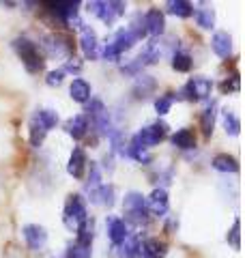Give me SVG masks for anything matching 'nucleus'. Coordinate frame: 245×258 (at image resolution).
I'll list each match as a JSON object with an SVG mask.
<instances>
[{
    "instance_id": "33",
    "label": "nucleus",
    "mask_w": 245,
    "mask_h": 258,
    "mask_svg": "<svg viewBox=\"0 0 245 258\" xmlns=\"http://www.w3.org/2000/svg\"><path fill=\"white\" fill-rule=\"evenodd\" d=\"M140 237L134 235V237H127L125 241L120 243V256L122 258H136L138 254H140Z\"/></svg>"
},
{
    "instance_id": "31",
    "label": "nucleus",
    "mask_w": 245,
    "mask_h": 258,
    "mask_svg": "<svg viewBox=\"0 0 245 258\" xmlns=\"http://www.w3.org/2000/svg\"><path fill=\"white\" fill-rule=\"evenodd\" d=\"M192 56L190 52H185V50H176L172 54V69L178 71V74H187V71H192Z\"/></svg>"
},
{
    "instance_id": "21",
    "label": "nucleus",
    "mask_w": 245,
    "mask_h": 258,
    "mask_svg": "<svg viewBox=\"0 0 245 258\" xmlns=\"http://www.w3.org/2000/svg\"><path fill=\"white\" fill-rule=\"evenodd\" d=\"M211 166H213L217 172H224V174L239 172V159L234 155H228V153H217V155L211 159Z\"/></svg>"
},
{
    "instance_id": "12",
    "label": "nucleus",
    "mask_w": 245,
    "mask_h": 258,
    "mask_svg": "<svg viewBox=\"0 0 245 258\" xmlns=\"http://www.w3.org/2000/svg\"><path fill=\"white\" fill-rule=\"evenodd\" d=\"M80 47L88 60H95L97 56H99V39H97V32L91 26H86V24H82Z\"/></svg>"
},
{
    "instance_id": "2",
    "label": "nucleus",
    "mask_w": 245,
    "mask_h": 258,
    "mask_svg": "<svg viewBox=\"0 0 245 258\" xmlns=\"http://www.w3.org/2000/svg\"><path fill=\"white\" fill-rule=\"evenodd\" d=\"M122 213H125V224L144 226L149 222V209H146V198L140 191H127L122 200Z\"/></svg>"
},
{
    "instance_id": "34",
    "label": "nucleus",
    "mask_w": 245,
    "mask_h": 258,
    "mask_svg": "<svg viewBox=\"0 0 245 258\" xmlns=\"http://www.w3.org/2000/svg\"><path fill=\"white\" fill-rule=\"evenodd\" d=\"M35 118H37L39 123H41V125H43V127L47 129V132H50V129H54L56 125H58V112H56V110H50V108L37 110Z\"/></svg>"
},
{
    "instance_id": "43",
    "label": "nucleus",
    "mask_w": 245,
    "mask_h": 258,
    "mask_svg": "<svg viewBox=\"0 0 245 258\" xmlns=\"http://www.w3.org/2000/svg\"><path fill=\"white\" fill-rule=\"evenodd\" d=\"M103 161H105V164H103V168H105V170H114V164H112V155H105L103 157Z\"/></svg>"
},
{
    "instance_id": "24",
    "label": "nucleus",
    "mask_w": 245,
    "mask_h": 258,
    "mask_svg": "<svg viewBox=\"0 0 245 258\" xmlns=\"http://www.w3.org/2000/svg\"><path fill=\"white\" fill-rule=\"evenodd\" d=\"M170 142L181 151H192V149H196V134L190 127H183V129H178V132H174L172 136H170Z\"/></svg>"
},
{
    "instance_id": "20",
    "label": "nucleus",
    "mask_w": 245,
    "mask_h": 258,
    "mask_svg": "<svg viewBox=\"0 0 245 258\" xmlns=\"http://www.w3.org/2000/svg\"><path fill=\"white\" fill-rule=\"evenodd\" d=\"M168 245L159 239H146L140 243V256L142 258H166Z\"/></svg>"
},
{
    "instance_id": "17",
    "label": "nucleus",
    "mask_w": 245,
    "mask_h": 258,
    "mask_svg": "<svg viewBox=\"0 0 245 258\" xmlns=\"http://www.w3.org/2000/svg\"><path fill=\"white\" fill-rule=\"evenodd\" d=\"M194 18H196V24L204 30H211L215 26V9L211 5H204V3L196 5L194 7Z\"/></svg>"
},
{
    "instance_id": "37",
    "label": "nucleus",
    "mask_w": 245,
    "mask_h": 258,
    "mask_svg": "<svg viewBox=\"0 0 245 258\" xmlns=\"http://www.w3.org/2000/svg\"><path fill=\"white\" fill-rule=\"evenodd\" d=\"M226 241L232 249H241V220L239 217H234L230 230H228V235H226Z\"/></svg>"
},
{
    "instance_id": "19",
    "label": "nucleus",
    "mask_w": 245,
    "mask_h": 258,
    "mask_svg": "<svg viewBox=\"0 0 245 258\" xmlns=\"http://www.w3.org/2000/svg\"><path fill=\"white\" fill-rule=\"evenodd\" d=\"M108 237L114 245H120L129 237V226L120 217H110L108 220Z\"/></svg>"
},
{
    "instance_id": "32",
    "label": "nucleus",
    "mask_w": 245,
    "mask_h": 258,
    "mask_svg": "<svg viewBox=\"0 0 245 258\" xmlns=\"http://www.w3.org/2000/svg\"><path fill=\"white\" fill-rule=\"evenodd\" d=\"M127 157L136 159L138 164H151V155H149V151L142 149L140 144L136 142V138H132V142L127 144Z\"/></svg>"
},
{
    "instance_id": "5",
    "label": "nucleus",
    "mask_w": 245,
    "mask_h": 258,
    "mask_svg": "<svg viewBox=\"0 0 245 258\" xmlns=\"http://www.w3.org/2000/svg\"><path fill=\"white\" fill-rule=\"evenodd\" d=\"M88 217V209H86V200L80 194H69L67 203H65V211H63V222L69 230H76L78 226Z\"/></svg>"
},
{
    "instance_id": "39",
    "label": "nucleus",
    "mask_w": 245,
    "mask_h": 258,
    "mask_svg": "<svg viewBox=\"0 0 245 258\" xmlns=\"http://www.w3.org/2000/svg\"><path fill=\"white\" fill-rule=\"evenodd\" d=\"M219 88H222V93H226V95L239 93V91H241V78H239V71H232V74L228 76L222 84H219Z\"/></svg>"
},
{
    "instance_id": "30",
    "label": "nucleus",
    "mask_w": 245,
    "mask_h": 258,
    "mask_svg": "<svg viewBox=\"0 0 245 258\" xmlns=\"http://www.w3.org/2000/svg\"><path fill=\"white\" fill-rule=\"evenodd\" d=\"M222 125H224L228 136H239L241 134V120H239V116H236L232 110H228V108L222 112Z\"/></svg>"
},
{
    "instance_id": "1",
    "label": "nucleus",
    "mask_w": 245,
    "mask_h": 258,
    "mask_svg": "<svg viewBox=\"0 0 245 258\" xmlns=\"http://www.w3.org/2000/svg\"><path fill=\"white\" fill-rule=\"evenodd\" d=\"M11 45H13L15 54L20 56V60L24 62V67H26L28 74H39V71H43L45 58H43V54H41L39 45L32 41V39L24 37V35L22 37H15Z\"/></svg>"
},
{
    "instance_id": "13",
    "label": "nucleus",
    "mask_w": 245,
    "mask_h": 258,
    "mask_svg": "<svg viewBox=\"0 0 245 258\" xmlns=\"http://www.w3.org/2000/svg\"><path fill=\"white\" fill-rule=\"evenodd\" d=\"M142 18H144L146 35L161 37L163 32H166V15H163V11H159V9H155V7H151V9L146 11Z\"/></svg>"
},
{
    "instance_id": "41",
    "label": "nucleus",
    "mask_w": 245,
    "mask_h": 258,
    "mask_svg": "<svg viewBox=\"0 0 245 258\" xmlns=\"http://www.w3.org/2000/svg\"><path fill=\"white\" fill-rule=\"evenodd\" d=\"M63 80H65V71H63V69H54V71H50V74H47L45 84L54 88V86H60Z\"/></svg>"
},
{
    "instance_id": "25",
    "label": "nucleus",
    "mask_w": 245,
    "mask_h": 258,
    "mask_svg": "<svg viewBox=\"0 0 245 258\" xmlns=\"http://www.w3.org/2000/svg\"><path fill=\"white\" fill-rule=\"evenodd\" d=\"M217 106H215V101H211L207 108L202 110V114H200V129H202V134H204V138H211L213 136V127H215V116H217Z\"/></svg>"
},
{
    "instance_id": "38",
    "label": "nucleus",
    "mask_w": 245,
    "mask_h": 258,
    "mask_svg": "<svg viewBox=\"0 0 245 258\" xmlns=\"http://www.w3.org/2000/svg\"><path fill=\"white\" fill-rule=\"evenodd\" d=\"M93 254V247H86V245H80L78 241L67 245V252H65V258H91Z\"/></svg>"
},
{
    "instance_id": "14",
    "label": "nucleus",
    "mask_w": 245,
    "mask_h": 258,
    "mask_svg": "<svg viewBox=\"0 0 245 258\" xmlns=\"http://www.w3.org/2000/svg\"><path fill=\"white\" fill-rule=\"evenodd\" d=\"M86 170H88V157H86V153H84V149L76 147V149L71 151V155H69L67 172L73 176V179H82Z\"/></svg>"
},
{
    "instance_id": "16",
    "label": "nucleus",
    "mask_w": 245,
    "mask_h": 258,
    "mask_svg": "<svg viewBox=\"0 0 245 258\" xmlns=\"http://www.w3.org/2000/svg\"><path fill=\"white\" fill-rule=\"evenodd\" d=\"M91 196V203L93 205H101V207H112L114 205V198H116V189H114L112 183H101L95 191L88 194Z\"/></svg>"
},
{
    "instance_id": "3",
    "label": "nucleus",
    "mask_w": 245,
    "mask_h": 258,
    "mask_svg": "<svg viewBox=\"0 0 245 258\" xmlns=\"http://www.w3.org/2000/svg\"><path fill=\"white\" fill-rule=\"evenodd\" d=\"M86 11L95 15L97 20H101L105 26H112L118 18H122L127 11V3H118V0H93L86 5Z\"/></svg>"
},
{
    "instance_id": "18",
    "label": "nucleus",
    "mask_w": 245,
    "mask_h": 258,
    "mask_svg": "<svg viewBox=\"0 0 245 258\" xmlns=\"http://www.w3.org/2000/svg\"><path fill=\"white\" fill-rule=\"evenodd\" d=\"M65 132H67L73 140H82L88 134V118L86 114H76L65 123Z\"/></svg>"
},
{
    "instance_id": "29",
    "label": "nucleus",
    "mask_w": 245,
    "mask_h": 258,
    "mask_svg": "<svg viewBox=\"0 0 245 258\" xmlns=\"http://www.w3.org/2000/svg\"><path fill=\"white\" fill-rule=\"evenodd\" d=\"M166 9L170 15H176V18H183V20L194 15V5L187 3V0H168Z\"/></svg>"
},
{
    "instance_id": "6",
    "label": "nucleus",
    "mask_w": 245,
    "mask_h": 258,
    "mask_svg": "<svg viewBox=\"0 0 245 258\" xmlns=\"http://www.w3.org/2000/svg\"><path fill=\"white\" fill-rule=\"evenodd\" d=\"M136 43H138V39L132 35V30H129V28H120L116 35L112 37V41L105 43V47H103V58L116 62L120 56L125 54L127 50H132Z\"/></svg>"
},
{
    "instance_id": "40",
    "label": "nucleus",
    "mask_w": 245,
    "mask_h": 258,
    "mask_svg": "<svg viewBox=\"0 0 245 258\" xmlns=\"http://www.w3.org/2000/svg\"><path fill=\"white\" fill-rule=\"evenodd\" d=\"M101 185V168L95 164V161H91V172H88V181H86V189L88 194L95 191L97 187Z\"/></svg>"
},
{
    "instance_id": "36",
    "label": "nucleus",
    "mask_w": 245,
    "mask_h": 258,
    "mask_svg": "<svg viewBox=\"0 0 245 258\" xmlns=\"http://www.w3.org/2000/svg\"><path fill=\"white\" fill-rule=\"evenodd\" d=\"M174 93H166V95H159L157 99H155V112H157L159 116H166L170 108H172V103H174Z\"/></svg>"
},
{
    "instance_id": "42",
    "label": "nucleus",
    "mask_w": 245,
    "mask_h": 258,
    "mask_svg": "<svg viewBox=\"0 0 245 258\" xmlns=\"http://www.w3.org/2000/svg\"><path fill=\"white\" fill-rule=\"evenodd\" d=\"M60 69L65 71V76H67V74H80V71H82V60L73 56V58H69L67 62H65V67H60Z\"/></svg>"
},
{
    "instance_id": "11",
    "label": "nucleus",
    "mask_w": 245,
    "mask_h": 258,
    "mask_svg": "<svg viewBox=\"0 0 245 258\" xmlns=\"http://www.w3.org/2000/svg\"><path fill=\"white\" fill-rule=\"evenodd\" d=\"M146 209H149V215H155V217H163L168 213L170 200H168L166 187H155L151 191V196L146 198Z\"/></svg>"
},
{
    "instance_id": "9",
    "label": "nucleus",
    "mask_w": 245,
    "mask_h": 258,
    "mask_svg": "<svg viewBox=\"0 0 245 258\" xmlns=\"http://www.w3.org/2000/svg\"><path fill=\"white\" fill-rule=\"evenodd\" d=\"M211 91H213V82L204 76H194L187 80V84L183 86V95H185V99H190V101L209 99Z\"/></svg>"
},
{
    "instance_id": "10",
    "label": "nucleus",
    "mask_w": 245,
    "mask_h": 258,
    "mask_svg": "<svg viewBox=\"0 0 245 258\" xmlns=\"http://www.w3.org/2000/svg\"><path fill=\"white\" fill-rule=\"evenodd\" d=\"M22 235L28 249H32V252H41L47 245V230L41 224H26L22 228Z\"/></svg>"
},
{
    "instance_id": "28",
    "label": "nucleus",
    "mask_w": 245,
    "mask_h": 258,
    "mask_svg": "<svg viewBox=\"0 0 245 258\" xmlns=\"http://www.w3.org/2000/svg\"><path fill=\"white\" fill-rule=\"evenodd\" d=\"M142 60L144 64H155V62H159V58L163 56V45L159 39H151L149 43H146V47L142 50Z\"/></svg>"
},
{
    "instance_id": "8",
    "label": "nucleus",
    "mask_w": 245,
    "mask_h": 258,
    "mask_svg": "<svg viewBox=\"0 0 245 258\" xmlns=\"http://www.w3.org/2000/svg\"><path fill=\"white\" fill-rule=\"evenodd\" d=\"M86 112H88L86 118H91V125H93L101 136H110V134H112L110 112H108V108H105V103H103L101 99H91Z\"/></svg>"
},
{
    "instance_id": "27",
    "label": "nucleus",
    "mask_w": 245,
    "mask_h": 258,
    "mask_svg": "<svg viewBox=\"0 0 245 258\" xmlns=\"http://www.w3.org/2000/svg\"><path fill=\"white\" fill-rule=\"evenodd\" d=\"M45 136H47V129L41 125L35 116H32L30 123H28V140H30V147L32 149H39L41 144L45 142Z\"/></svg>"
},
{
    "instance_id": "22",
    "label": "nucleus",
    "mask_w": 245,
    "mask_h": 258,
    "mask_svg": "<svg viewBox=\"0 0 245 258\" xmlns=\"http://www.w3.org/2000/svg\"><path fill=\"white\" fill-rule=\"evenodd\" d=\"M69 97L76 103H88L91 101V84L84 78H76L69 86Z\"/></svg>"
},
{
    "instance_id": "23",
    "label": "nucleus",
    "mask_w": 245,
    "mask_h": 258,
    "mask_svg": "<svg viewBox=\"0 0 245 258\" xmlns=\"http://www.w3.org/2000/svg\"><path fill=\"white\" fill-rule=\"evenodd\" d=\"M155 88H157V82H155V78L153 76H138L136 78V84H134V88H132V93H134V97L136 99H146L149 95H153L155 93Z\"/></svg>"
},
{
    "instance_id": "7",
    "label": "nucleus",
    "mask_w": 245,
    "mask_h": 258,
    "mask_svg": "<svg viewBox=\"0 0 245 258\" xmlns=\"http://www.w3.org/2000/svg\"><path fill=\"white\" fill-rule=\"evenodd\" d=\"M166 136H168V125L163 123V120H157V123L142 127L134 138L142 149H153V147H157L159 142L166 140Z\"/></svg>"
},
{
    "instance_id": "15",
    "label": "nucleus",
    "mask_w": 245,
    "mask_h": 258,
    "mask_svg": "<svg viewBox=\"0 0 245 258\" xmlns=\"http://www.w3.org/2000/svg\"><path fill=\"white\" fill-rule=\"evenodd\" d=\"M211 47L219 58H230L232 56V35L226 30H217L211 39Z\"/></svg>"
},
{
    "instance_id": "35",
    "label": "nucleus",
    "mask_w": 245,
    "mask_h": 258,
    "mask_svg": "<svg viewBox=\"0 0 245 258\" xmlns=\"http://www.w3.org/2000/svg\"><path fill=\"white\" fill-rule=\"evenodd\" d=\"M108 138H110V144H112V151L125 157V155H127V140H125V134H122L120 129H112V134L108 136Z\"/></svg>"
},
{
    "instance_id": "26",
    "label": "nucleus",
    "mask_w": 245,
    "mask_h": 258,
    "mask_svg": "<svg viewBox=\"0 0 245 258\" xmlns=\"http://www.w3.org/2000/svg\"><path fill=\"white\" fill-rule=\"evenodd\" d=\"M76 232H78V239H76V241H78L80 245L93 247V239H95V220H93V217H86V220L76 228Z\"/></svg>"
},
{
    "instance_id": "4",
    "label": "nucleus",
    "mask_w": 245,
    "mask_h": 258,
    "mask_svg": "<svg viewBox=\"0 0 245 258\" xmlns=\"http://www.w3.org/2000/svg\"><path fill=\"white\" fill-rule=\"evenodd\" d=\"M43 47L50 58H56V60H65L67 62L69 58H73V41L69 35L65 32H50V35L43 37Z\"/></svg>"
}]
</instances>
